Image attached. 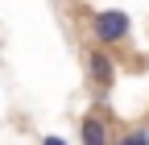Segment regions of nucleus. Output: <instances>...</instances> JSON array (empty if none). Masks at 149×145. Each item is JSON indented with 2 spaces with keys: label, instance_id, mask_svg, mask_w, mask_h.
<instances>
[{
  "label": "nucleus",
  "instance_id": "obj_5",
  "mask_svg": "<svg viewBox=\"0 0 149 145\" xmlns=\"http://www.w3.org/2000/svg\"><path fill=\"white\" fill-rule=\"evenodd\" d=\"M42 145H66V141H62V137H54V133H50V137H42Z\"/></svg>",
  "mask_w": 149,
  "mask_h": 145
},
{
  "label": "nucleus",
  "instance_id": "obj_2",
  "mask_svg": "<svg viewBox=\"0 0 149 145\" xmlns=\"http://www.w3.org/2000/svg\"><path fill=\"white\" fill-rule=\"evenodd\" d=\"M79 141L83 145H112V137H108V124H104V116H83V124H79Z\"/></svg>",
  "mask_w": 149,
  "mask_h": 145
},
{
  "label": "nucleus",
  "instance_id": "obj_1",
  "mask_svg": "<svg viewBox=\"0 0 149 145\" xmlns=\"http://www.w3.org/2000/svg\"><path fill=\"white\" fill-rule=\"evenodd\" d=\"M91 29H95V42L116 46V42H124L128 33H133V21H128L124 8H100L95 17H91Z\"/></svg>",
  "mask_w": 149,
  "mask_h": 145
},
{
  "label": "nucleus",
  "instance_id": "obj_3",
  "mask_svg": "<svg viewBox=\"0 0 149 145\" xmlns=\"http://www.w3.org/2000/svg\"><path fill=\"white\" fill-rule=\"evenodd\" d=\"M91 75H95V83H100V87H108L112 79H116V66H112V58H108L104 50L91 54Z\"/></svg>",
  "mask_w": 149,
  "mask_h": 145
},
{
  "label": "nucleus",
  "instance_id": "obj_4",
  "mask_svg": "<svg viewBox=\"0 0 149 145\" xmlns=\"http://www.w3.org/2000/svg\"><path fill=\"white\" fill-rule=\"evenodd\" d=\"M116 145H149V129H133V133H124Z\"/></svg>",
  "mask_w": 149,
  "mask_h": 145
}]
</instances>
